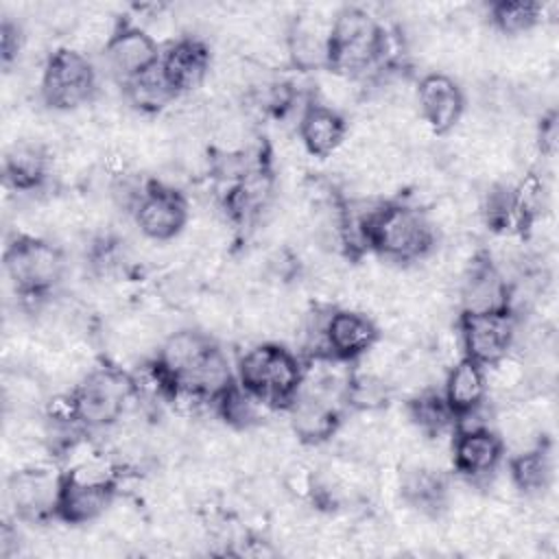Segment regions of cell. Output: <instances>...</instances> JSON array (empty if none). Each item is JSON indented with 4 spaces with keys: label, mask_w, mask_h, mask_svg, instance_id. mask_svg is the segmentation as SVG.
I'll return each instance as SVG.
<instances>
[{
    "label": "cell",
    "mask_w": 559,
    "mask_h": 559,
    "mask_svg": "<svg viewBox=\"0 0 559 559\" xmlns=\"http://www.w3.org/2000/svg\"><path fill=\"white\" fill-rule=\"evenodd\" d=\"M367 249L389 262H419L437 247V231L426 214L408 201H376L362 207Z\"/></svg>",
    "instance_id": "1"
},
{
    "label": "cell",
    "mask_w": 559,
    "mask_h": 559,
    "mask_svg": "<svg viewBox=\"0 0 559 559\" xmlns=\"http://www.w3.org/2000/svg\"><path fill=\"white\" fill-rule=\"evenodd\" d=\"M382 63L393 66L384 26L360 7L338 9L330 26L328 70L356 81Z\"/></svg>",
    "instance_id": "2"
},
{
    "label": "cell",
    "mask_w": 559,
    "mask_h": 559,
    "mask_svg": "<svg viewBox=\"0 0 559 559\" xmlns=\"http://www.w3.org/2000/svg\"><path fill=\"white\" fill-rule=\"evenodd\" d=\"M301 380L304 362L275 341L249 347L236 362V382L271 411H286L299 393Z\"/></svg>",
    "instance_id": "3"
},
{
    "label": "cell",
    "mask_w": 559,
    "mask_h": 559,
    "mask_svg": "<svg viewBox=\"0 0 559 559\" xmlns=\"http://www.w3.org/2000/svg\"><path fill=\"white\" fill-rule=\"evenodd\" d=\"M4 273L22 301L41 306L66 273V253L37 234H13L4 247Z\"/></svg>",
    "instance_id": "4"
},
{
    "label": "cell",
    "mask_w": 559,
    "mask_h": 559,
    "mask_svg": "<svg viewBox=\"0 0 559 559\" xmlns=\"http://www.w3.org/2000/svg\"><path fill=\"white\" fill-rule=\"evenodd\" d=\"M70 415L79 430H107L116 426L135 397L133 378L120 365H100L70 389Z\"/></svg>",
    "instance_id": "5"
},
{
    "label": "cell",
    "mask_w": 559,
    "mask_h": 559,
    "mask_svg": "<svg viewBox=\"0 0 559 559\" xmlns=\"http://www.w3.org/2000/svg\"><path fill=\"white\" fill-rule=\"evenodd\" d=\"M98 94V74L87 52L74 46L55 48L41 66L39 96L52 111H76Z\"/></svg>",
    "instance_id": "6"
},
{
    "label": "cell",
    "mask_w": 559,
    "mask_h": 559,
    "mask_svg": "<svg viewBox=\"0 0 559 559\" xmlns=\"http://www.w3.org/2000/svg\"><path fill=\"white\" fill-rule=\"evenodd\" d=\"M131 216L146 240L170 242L186 229L190 221V203L175 186L146 179Z\"/></svg>",
    "instance_id": "7"
},
{
    "label": "cell",
    "mask_w": 559,
    "mask_h": 559,
    "mask_svg": "<svg viewBox=\"0 0 559 559\" xmlns=\"http://www.w3.org/2000/svg\"><path fill=\"white\" fill-rule=\"evenodd\" d=\"M456 332L463 356L489 367L511 354L515 343V314L502 312H459Z\"/></svg>",
    "instance_id": "8"
},
{
    "label": "cell",
    "mask_w": 559,
    "mask_h": 559,
    "mask_svg": "<svg viewBox=\"0 0 559 559\" xmlns=\"http://www.w3.org/2000/svg\"><path fill=\"white\" fill-rule=\"evenodd\" d=\"M216 347V338L201 328H179L162 338L153 360L173 386V395L197 376Z\"/></svg>",
    "instance_id": "9"
},
{
    "label": "cell",
    "mask_w": 559,
    "mask_h": 559,
    "mask_svg": "<svg viewBox=\"0 0 559 559\" xmlns=\"http://www.w3.org/2000/svg\"><path fill=\"white\" fill-rule=\"evenodd\" d=\"M118 496V480H98L81 476L72 469L61 472L55 520L81 526L100 520Z\"/></svg>",
    "instance_id": "10"
},
{
    "label": "cell",
    "mask_w": 559,
    "mask_h": 559,
    "mask_svg": "<svg viewBox=\"0 0 559 559\" xmlns=\"http://www.w3.org/2000/svg\"><path fill=\"white\" fill-rule=\"evenodd\" d=\"M103 57L109 72L124 85L157 68L162 50L146 28L131 20H118L107 46L103 48Z\"/></svg>",
    "instance_id": "11"
},
{
    "label": "cell",
    "mask_w": 559,
    "mask_h": 559,
    "mask_svg": "<svg viewBox=\"0 0 559 559\" xmlns=\"http://www.w3.org/2000/svg\"><path fill=\"white\" fill-rule=\"evenodd\" d=\"M59 483L61 472L55 474V469L44 463L17 467L7 483V496L15 518L31 524H41L50 518L55 520Z\"/></svg>",
    "instance_id": "12"
},
{
    "label": "cell",
    "mask_w": 559,
    "mask_h": 559,
    "mask_svg": "<svg viewBox=\"0 0 559 559\" xmlns=\"http://www.w3.org/2000/svg\"><path fill=\"white\" fill-rule=\"evenodd\" d=\"M323 354L343 362H356L380 338L376 319L354 308H330L323 319Z\"/></svg>",
    "instance_id": "13"
},
{
    "label": "cell",
    "mask_w": 559,
    "mask_h": 559,
    "mask_svg": "<svg viewBox=\"0 0 559 559\" xmlns=\"http://www.w3.org/2000/svg\"><path fill=\"white\" fill-rule=\"evenodd\" d=\"M459 312H502L509 310L511 284L493 264L489 251H480L459 275Z\"/></svg>",
    "instance_id": "14"
},
{
    "label": "cell",
    "mask_w": 559,
    "mask_h": 559,
    "mask_svg": "<svg viewBox=\"0 0 559 559\" xmlns=\"http://www.w3.org/2000/svg\"><path fill=\"white\" fill-rule=\"evenodd\" d=\"M419 120L432 135H448L465 114L461 85L445 72H428L415 90Z\"/></svg>",
    "instance_id": "15"
},
{
    "label": "cell",
    "mask_w": 559,
    "mask_h": 559,
    "mask_svg": "<svg viewBox=\"0 0 559 559\" xmlns=\"http://www.w3.org/2000/svg\"><path fill=\"white\" fill-rule=\"evenodd\" d=\"M504 443L489 426H456L452 432V467L465 480L489 478L504 459Z\"/></svg>",
    "instance_id": "16"
},
{
    "label": "cell",
    "mask_w": 559,
    "mask_h": 559,
    "mask_svg": "<svg viewBox=\"0 0 559 559\" xmlns=\"http://www.w3.org/2000/svg\"><path fill=\"white\" fill-rule=\"evenodd\" d=\"M343 404L323 395L299 389L295 400L288 404V428L297 443L321 445L338 435L343 426Z\"/></svg>",
    "instance_id": "17"
},
{
    "label": "cell",
    "mask_w": 559,
    "mask_h": 559,
    "mask_svg": "<svg viewBox=\"0 0 559 559\" xmlns=\"http://www.w3.org/2000/svg\"><path fill=\"white\" fill-rule=\"evenodd\" d=\"M159 70L179 96L188 94L201 87L210 76V70H212L210 46L194 35L177 37L162 50Z\"/></svg>",
    "instance_id": "18"
},
{
    "label": "cell",
    "mask_w": 559,
    "mask_h": 559,
    "mask_svg": "<svg viewBox=\"0 0 559 559\" xmlns=\"http://www.w3.org/2000/svg\"><path fill=\"white\" fill-rule=\"evenodd\" d=\"M330 26H332V17H321L314 13H304L293 17L284 35L288 63L299 72L328 70Z\"/></svg>",
    "instance_id": "19"
},
{
    "label": "cell",
    "mask_w": 559,
    "mask_h": 559,
    "mask_svg": "<svg viewBox=\"0 0 559 559\" xmlns=\"http://www.w3.org/2000/svg\"><path fill=\"white\" fill-rule=\"evenodd\" d=\"M349 122L343 111L332 109L319 100H310L297 120V138L310 157L325 159L341 151L347 140Z\"/></svg>",
    "instance_id": "20"
},
{
    "label": "cell",
    "mask_w": 559,
    "mask_h": 559,
    "mask_svg": "<svg viewBox=\"0 0 559 559\" xmlns=\"http://www.w3.org/2000/svg\"><path fill=\"white\" fill-rule=\"evenodd\" d=\"M441 395L452 411L454 421L480 411L489 395L485 367L467 356H461L448 367Z\"/></svg>",
    "instance_id": "21"
},
{
    "label": "cell",
    "mask_w": 559,
    "mask_h": 559,
    "mask_svg": "<svg viewBox=\"0 0 559 559\" xmlns=\"http://www.w3.org/2000/svg\"><path fill=\"white\" fill-rule=\"evenodd\" d=\"M52 170V157L41 142H15L4 157V181L17 192L39 190Z\"/></svg>",
    "instance_id": "22"
},
{
    "label": "cell",
    "mask_w": 559,
    "mask_h": 559,
    "mask_svg": "<svg viewBox=\"0 0 559 559\" xmlns=\"http://www.w3.org/2000/svg\"><path fill=\"white\" fill-rule=\"evenodd\" d=\"M406 419L419 437L430 441L443 437L448 430L454 432V415L448 408L441 391H435L432 386L411 395L406 402Z\"/></svg>",
    "instance_id": "23"
},
{
    "label": "cell",
    "mask_w": 559,
    "mask_h": 559,
    "mask_svg": "<svg viewBox=\"0 0 559 559\" xmlns=\"http://www.w3.org/2000/svg\"><path fill=\"white\" fill-rule=\"evenodd\" d=\"M550 480H552V459L546 441L535 448L511 454L509 483L518 491L526 496H539L548 489Z\"/></svg>",
    "instance_id": "24"
},
{
    "label": "cell",
    "mask_w": 559,
    "mask_h": 559,
    "mask_svg": "<svg viewBox=\"0 0 559 559\" xmlns=\"http://www.w3.org/2000/svg\"><path fill=\"white\" fill-rule=\"evenodd\" d=\"M122 92H124V98L142 114H157L179 98V94L170 87V83L162 74L159 66L124 83Z\"/></svg>",
    "instance_id": "25"
},
{
    "label": "cell",
    "mask_w": 559,
    "mask_h": 559,
    "mask_svg": "<svg viewBox=\"0 0 559 559\" xmlns=\"http://www.w3.org/2000/svg\"><path fill=\"white\" fill-rule=\"evenodd\" d=\"M391 395H393V384L386 378L362 371L358 367L352 369L347 391H345L347 408H354L358 413H378L389 404Z\"/></svg>",
    "instance_id": "26"
},
{
    "label": "cell",
    "mask_w": 559,
    "mask_h": 559,
    "mask_svg": "<svg viewBox=\"0 0 559 559\" xmlns=\"http://www.w3.org/2000/svg\"><path fill=\"white\" fill-rule=\"evenodd\" d=\"M489 22L491 26L502 33V35H524L528 31H533L544 15V7L539 2H531V0H515V2H493L487 9Z\"/></svg>",
    "instance_id": "27"
},
{
    "label": "cell",
    "mask_w": 559,
    "mask_h": 559,
    "mask_svg": "<svg viewBox=\"0 0 559 559\" xmlns=\"http://www.w3.org/2000/svg\"><path fill=\"white\" fill-rule=\"evenodd\" d=\"M0 46H2V63L9 66L17 59V55L22 52L24 46V33L22 26L17 22H13L11 17L2 20V28H0Z\"/></svg>",
    "instance_id": "28"
}]
</instances>
